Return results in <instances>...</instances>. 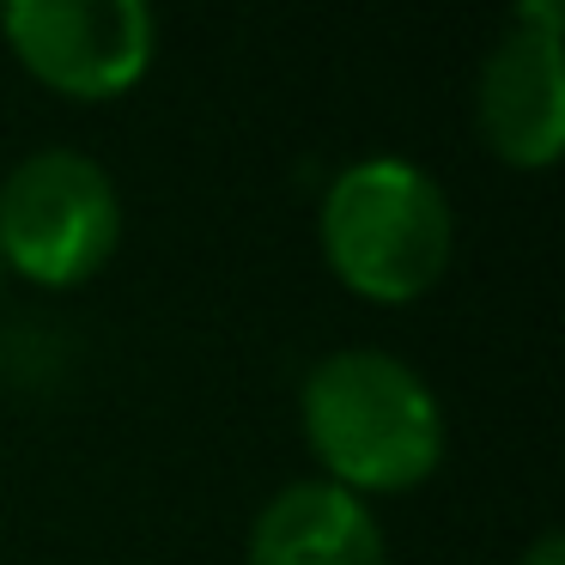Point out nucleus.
<instances>
[{"label":"nucleus","mask_w":565,"mask_h":565,"mask_svg":"<svg viewBox=\"0 0 565 565\" xmlns=\"http://www.w3.org/2000/svg\"><path fill=\"white\" fill-rule=\"evenodd\" d=\"M298 426L329 487L353 499H402L426 487L450 450V419L419 365L383 347H334L298 383Z\"/></svg>","instance_id":"nucleus-1"},{"label":"nucleus","mask_w":565,"mask_h":565,"mask_svg":"<svg viewBox=\"0 0 565 565\" xmlns=\"http://www.w3.org/2000/svg\"><path fill=\"white\" fill-rule=\"evenodd\" d=\"M317 244L329 274L353 298L402 310L450 274L456 207L426 164L371 152L329 177L317 207Z\"/></svg>","instance_id":"nucleus-2"},{"label":"nucleus","mask_w":565,"mask_h":565,"mask_svg":"<svg viewBox=\"0 0 565 565\" xmlns=\"http://www.w3.org/2000/svg\"><path fill=\"white\" fill-rule=\"evenodd\" d=\"M122 249V189L92 152L38 147L0 177V274L67 292Z\"/></svg>","instance_id":"nucleus-3"},{"label":"nucleus","mask_w":565,"mask_h":565,"mask_svg":"<svg viewBox=\"0 0 565 565\" xmlns=\"http://www.w3.org/2000/svg\"><path fill=\"white\" fill-rule=\"evenodd\" d=\"M0 38L43 92L74 104H110L152 74L159 13L147 0H13Z\"/></svg>","instance_id":"nucleus-4"},{"label":"nucleus","mask_w":565,"mask_h":565,"mask_svg":"<svg viewBox=\"0 0 565 565\" xmlns=\"http://www.w3.org/2000/svg\"><path fill=\"white\" fill-rule=\"evenodd\" d=\"M475 128L511 171H553L565 152V13L516 0L475 79Z\"/></svg>","instance_id":"nucleus-5"},{"label":"nucleus","mask_w":565,"mask_h":565,"mask_svg":"<svg viewBox=\"0 0 565 565\" xmlns=\"http://www.w3.org/2000/svg\"><path fill=\"white\" fill-rule=\"evenodd\" d=\"M244 565H390V547L365 499L310 475L256 511Z\"/></svg>","instance_id":"nucleus-6"},{"label":"nucleus","mask_w":565,"mask_h":565,"mask_svg":"<svg viewBox=\"0 0 565 565\" xmlns=\"http://www.w3.org/2000/svg\"><path fill=\"white\" fill-rule=\"evenodd\" d=\"M516 565H565V535H553V529H541V535L529 541L523 553H516Z\"/></svg>","instance_id":"nucleus-7"},{"label":"nucleus","mask_w":565,"mask_h":565,"mask_svg":"<svg viewBox=\"0 0 565 565\" xmlns=\"http://www.w3.org/2000/svg\"><path fill=\"white\" fill-rule=\"evenodd\" d=\"M0 280H7V274H0Z\"/></svg>","instance_id":"nucleus-8"}]
</instances>
